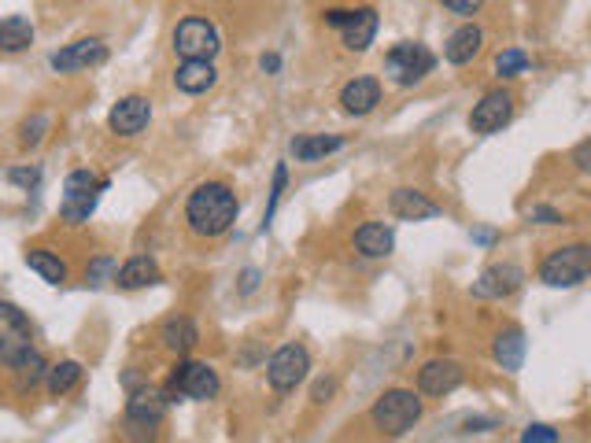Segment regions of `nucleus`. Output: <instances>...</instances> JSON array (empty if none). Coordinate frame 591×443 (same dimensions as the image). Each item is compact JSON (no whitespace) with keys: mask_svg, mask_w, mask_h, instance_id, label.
Here are the masks:
<instances>
[{"mask_svg":"<svg viewBox=\"0 0 591 443\" xmlns=\"http://www.w3.org/2000/svg\"><path fill=\"white\" fill-rule=\"evenodd\" d=\"M237 215H241V204L226 181H204L185 200V222L196 237H222L237 222Z\"/></svg>","mask_w":591,"mask_h":443,"instance_id":"obj_1","label":"nucleus"},{"mask_svg":"<svg viewBox=\"0 0 591 443\" xmlns=\"http://www.w3.org/2000/svg\"><path fill=\"white\" fill-rule=\"evenodd\" d=\"M108 192V181L97 178L93 170H71L63 181V200H60V218L67 226H85L89 215L97 211L100 196Z\"/></svg>","mask_w":591,"mask_h":443,"instance_id":"obj_2","label":"nucleus"},{"mask_svg":"<svg viewBox=\"0 0 591 443\" xmlns=\"http://www.w3.org/2000/svg\"><path fill=\"white\" fill-rule=\"evenodd\" d=\"M425 414V403L418 392H407V388H392L385 396L377 399L374 410H370V418L374 425L385 436H403V432H411Z\"/></svg>","mask_w":591,"mask_h":443,"instance_id":"obj_3","label":"nucleus"},{"mask_svg":"<svg viewBox=\"0 0 591 443\" xmlns=\"http://www.w3.org/2000/svg\"><path fill=\"white\" fill-rule=\"evenodd\" d=\"M591 277V244H569L555 248L540 263V281L547 288H573Z\"/></svg>","mask_w":591,"mask_h":443,"instance_id":"obj_4","label":"nucleus"},{"mask_svg":"<svg viewBox=\"0 0 591 443\" xmlns=\"http://www.w3.org/2000/svg\"><path fill=\"white\" fill-rule=\"evenodd\" d=\"M34 351V329L15 303L0 300V366L15 370Z\"/></svg>","mask_w":591,"mask_h":443,"instance_id":"obj_5","label":"nucleus"},{"mask_svg":"<svg viewBox=\"0 0 591 443\" xmlns=\"http://www.w3.org/2000/svg\"><path fill=\"white\" fill-rule=\"evenodd\" d=\"M433 67H436V56L422 41H399V45L388 48L385 56V74L396 85H403V89L418 85L425 74H433Z\"/></svg>","mask_w":591,"mask_h":443,"instance_id":"obj_6","label":"nucleus"},{"mask_svg":"<svg viewBox=\"0 0 591 443\" xmlns=\"http://www.w3.org/2000/svg\"><path fill=\"white\" fill-rule=\"evenodd\" d=\"M218 48H222V37L204 15H189L174 26V52L181 60H215Z\"/></svg>","mask_w":591,"mask_h":443,"instance_id":"obj_7","label":"nucleus"},{"mask_svg":"<svg viewBox=\"0 0 591 443\" xmlns=\"http://www.w3.org/2000/svg\"><path fill=\"white\" fill-rule=\"evenodd\" d=\"M218 392H222V381H218L215 366H207V362H178V366L170 370L167 399L181 396V399L204 403V399H215Z\"/></svg>","mask_w":591,"mask_h":443,"instance_id":"obj_8","label":"nucleus"},{"mask_svg":"<svg viewBox=\"0 0 591 443\" xmlns=\"http://www.w3.org/2000/svg\"><path fill=\"white\" fill-rule=\"evenodd\" d=\"M307 370H311V355L303 344H285L266 362V377H270L274 392H296L307 381Z\"/></svg>","mask_w":591,"mask_h":443,"instance_id":"obj_9","label":"nucleus"},{"mask_svg":"<svg viewBox=\"0 0 591 443\" xmlns=\"http://www.w3.org/2000/svg\"><path fill=\"white\" fill-rule=\"evenodd\" d=\"M326 23L337 26L348 52H366L377 37V12L374 8H355V12L333 8V12H326Z\"/></svg>","mask_w":591,"mask_h":443,"instance_id":"obj_10","label":"nucleus"},{"mask_svg":"<svg viewBox=\"0 0 591 443\" xmlns=\"http://www.w3.org/2000/svg\"><path fill=\"white\" fill-rule=\"evenodd\" d=\"M510 119H514V96H510L507 89H492V93L481 96V104H473L470 130L488 137V133L503 130Z\"/></svg>","mask_w":591,"mask_h":443,"instance_id":"obj_11","label":"nucleus"},{"mask_svg":"<svg viewBox=\"0 0 591 443\" xmlns=\"http://www.w3.org/2000/svg\"><path fill=\"white\" fill-rule=\"evenodd\" d=\"M167 392H159V388H133L130 399H126V421H130L133 429H156L159 421L167 418Z\"/></svg>","mask_w":591,"mask_h":443,"instance_id":"obj_12","label":"nucleus"},{"mask_svg":"<svg viewBox=\"0 0 591 443\" xmlns=\"http://www.w3.org/2000/svg\"><path fill=\"white\" fill-rule=\"evenodd\" d=\"M108 60V45L100 41V37H82V41H74V45L60 48V52H52V71L60 74H74V71H89V67H97V63Z\"/></svg>","mask_w":591,"mask_h":443,"instance_id":"obj_13","label":"nucleus"},{"mask_svg":"<svg viewBox=\"0 0 591 443\" xmlns=\"http://www.w3.org/2000/svg\"><path fill=\"white\" fill-rule=\"evenodd\" d=\"M521 285H525V270H521L518 263H495L477 277L473 296H477V300H507Z\"/></svg>","mask_w":591,"mask_h":443,"instance_id":"obj_14","label":"nucleus"},{"mask_svg":"<svg viewBox=\"0 0 591 443\" xmlns=\"http://www.w3.org/2000/svg\"><path fill=\"white\" fill-rule=\"evenodd\" d=\"M462 381H466V370L455 359H433L418 370V392L422 396H451L455 388H462Z\"/></svg>","mask_w":591,"mask_h":443,"instance_id":"obj_15","label":"nucleus"},{"mask_svg":"<svg viewBox=\"0 0 591 443\" xmlns=\"http://www.w3.org/2000/svg\"><path fill=\"white\" fill-rule=\"evenodd\" d=\"M148 122H152V100L148 96H122L108 115L111 133H119V137H137Z\"/></svg>","mask_w":591,"mask_h":443,"instance_id":"obj_16","label":"nucleus"},{"mask_svg":"<svg viewBox=\"0 0 591 443\" xmlns=\"http://www.w3.org/2000/svg\"><path fill=\"white\" fill-rule=\"evenodd\" d=\"M355 252L362 259H388L396 252V233L385 222H366V226L355 229Z\"/></svg>","mask_w":591,"mask_h":443,"instance_id":"obj_17","label":"nucleus"},{"mask_svg":"<svg viewBox=\"0 0 591 443\" xmlns=\"http://www.w3.org/2000/svg\"><path fill=\"white\" fill-rule=\"evenodd\" d=\"M381 104V82L377 78H355L340 89V108L362 119V115H370V111Z\"/></svg>","mask_w":591,"mask_h":443,"instance_id":"obj_18","label":"nucleus"},{"mask_svg":"<svg viewBox=\"0 0 591 443\" xmlns=\"http://www.w3.org/2000/svg\"><path fill=\"white\" fill-rule=\"evenodd\" d=\"M388 211L399 218V222H425V218H436L440 207L433 200H425L418 189H396L388 196Z\"/></svg>","mask_w":591,"mask_h":443,"instance_id":"obj_19","label":"nucleus"},{"mask_svg":"<svg viewBox=\"0 0 591 443\" xmlns=\"http://www.w3.org/2000/svg\"><path fill=\"white\" fill-rule=\"evenodd\" d=\"M215 82H218V71H215V63L211 60H181L178 71H174V85L189 96L207 93Z\"/></svg>","mask_w":591,"mask_h":443,"instance_id":"obj_20","label":"nucleus"},{"mask_svg":"<svg viewBox=\"0 0 591 443\" xmlns=\"http://www.w3.org/2000/svg\"><path fill=\"white\" fill-rule=\"evenodd\" d=\"M484 45V34H481V26H459L455 34L447 37V45H444V60L451 63V67H466V63H473V56L481 52Z\"/></svg>","mask_w":591,"mask_h":443,"instance_id":"obj_21","label":"nucleus"},{"mask_svg":"<svg viewBox=\"0 0 591 443\" xmlns=\"http://www.w3.org/2000/svg\"><path fill=\"white\" fill-rule=\"evenodd\" d=\"M159 340H163V348L174 351V355H189V351L200 344V329L193 325V318H185V314H174L163 322L159 329Z\"/></svg>","mask_w":591,"mask_h":443,"instance_id":"obj_22","label":"nucleus"},{"mask_svg":"<svg viewBox=\"0 0 591 443\" xmlns=\"http://www.w3.org/2000/svg\"><path fill=\"white\" fill-rule=\"evenodd\" d=\"M525 348H529V344H525V333H521L518 325H510V329H503V333L495 336L492 355L507 373H518L521 362H525Z\"/></svg>","mask_w":591,"mask_h":443,"instance_id":"obj_23","label":"nucleus"},{"mask_svg":"<svg viewBox=\"0 0 591 443\" xmlns=\"http://www.w3.org/2000/svg\"><path fill=\"white\" fill-rule=\"evenodd\" d=\"M115 281H119L126 292H137V288H148L159 281V266L152 255H133V259H126L122 263V270L115 274Z\"/></svg>","mask_w":591,"mask_h":443,"instance_id":"obj_24","label":"nucleus"},{"mask_svg":"<svg viewBox=\"0 0 591 443\" xmlns=\"http://www.w3.org/2000/svg\"><path fill=\"white\" fill-rule=\"evenodd\" d=\"M34 45V23L26 15H4L0 19V52H26Z\"/></svg>","mask_w":591,"mask_h":443,"instance_id":"obj_25","label":"nucleus"},{"mask_svg":"<svg viewBox=\"0 0 591 443\" xmlns=\"http://www.w3.org/2000/svg\"><path fill=\"white\" fill-rule=\"evenodd\" d=\"M344 148V137H326V133H311V137H296L292 141V156L300 163H318V159L333 156Z\"/></svg>","mask_w":591,"mask_h":443,"instance_id":"obj_26","label":"nucleus"},{"mask_svg":"<svg viewBox=\"0 0 591 443\" xmlns=\"http://www.w3.org/2000/svg\"><path fill=\"white\" fill-rule=\"evenodd\" d=\"M26 266H30L41 281H49V285H63V281H67V263H63L56 252H49V248H30V252H26Z\"/></svg>","mask_w":591,"mask_h":443,"instance_id":"obj_27","label":"nucleus"},{"mask_svg":"<svg viewBox=\"0 0 591 443\" xmlns=\"http://www.w3.org/2000/svg\"><path fill=\"white\" fill-rule=\"evenodd\" d=\"M82 362H60V366H49V373H45V384H49L52 396H67V392H74L78 384H82Z\"/></svg>","mask_w":591,"mask_h":443,"instance_id":"obj_28","label":"nucleus"},{"mask_svg":"<svg viewBox=\"0 0 591 443\" xmlns=\"http://www.w3.org/2000/svg\"><path fill=\"white\" fill-rule=\"evenodd\" d=\"M529 71V56L521 52V48H503L499 56H495V74L499 78H518V74Z\"/></svg>","mask_w":591,"mask_h":443,"instance_id":"obj_29","label":"nucleus"},{"mask_svg":"<svg viewBox=\"0 0 591 443\" xmlns=\"http://www.w3.org/2000/svg\"><path fill=\"white\" fill-rule=\"evenodd\" d=\"M45 373H49V366H45V359H41L37 351H30V355H26V359L15 366V377H19V388H23V392H26V388H34V384L41 381Z\"/></svg>","mask_w":591,"mask_h":443,"instance_id":"obj_30","label":"nucleus"},{"mask_svg":"<svg viewBox=\"0 0 591 443\" xmlns=\"http://www.w3.org/2000/svg\"><path fill=\"white\" fill-rule=\"evenodd\" d=\"M49 126H52L49 115H41V111H37V115H30V119L19 126V144H23V148H37V144L45 141Z\"/></svg>","mask_w":591,"mask_h":443,"instance_id":"obj_31","label":"nucleus"},{"mask_svg":"<svg viewBox=\"0 0 591 443\" xmlns=\"http://www.w3.org/2000/svg\"><path fill=\"white\" fill-rule=\"evenodd\" d=\"M285 185H289V167H285V163H278V167H274V189H270V204H266V215H263V229H270V222H274V211H278V204H281V192H285Z\"/></svg>","mask_w":591,"mask_h":443,"instance_id":"obj_32","label":"nucleus"},{"mask_svg":"<svg viewBox=\"0 0 591 443\" xmlns=\"http://www.w3.org/2000/svg\"><path fill=\"white\" fill-rule=\"evenodd\" d=\"M111 274H119V266H115L111 255H100V259H93V263L85 266V281H89V285H104Z\"/></svg>","mask_w":591,"mask_h":443,"instance_id":"obj_33","label":"nucleus"},{"mask_svg":"<svg viewBox=\"0 0 591 443\" xmlns=\"http://www.w3.org/2000/svg\"><path fill=\"white\" fill-rule=\"evenodd\" d=\"M562 440V432L551 429V425H529V429L521 432V443H558Z\"/></svg>","mask_w":591,"mask_h":443,"instance_id":"obj_34","label":"nucleus"},{"mask_svg":"<svg viewBox=\"0 0 591 443\" xmlns=\"http://www.w3.org/2000/svg\"><path fill=\"white\" fill-rule=\"evenodd\" d=\"M8 181H12V185H23V189L30 192V189H37L41 170H37V167H15V170H8Z\"/></svg>","mask_w":591,"mask_h":443,"instance_id":"obj_35","label":"nucleus"},{"mask_svg":"<svg viewBox=\"0 0 591 443\" xmlns=\"http://www.w3.org/2000/svg\"><path fill=\"white\" fill-rule=\"evenodd\" d=\"M529 222H540V226H562V215H558L555 207L540 204V207H532L529 211Z\"/></svg>","mask_w":591,"mask_h":443,"instance_id":"obj_36","label":"nucleus"},{"mask_svg":"<svg viewBox=\"0 0 591 443\" xmlns=\"http://www.w3.org/2000/svg\"><path fill=\"white\" fill-rule=\"evenodd\" d=\"M569 159H573V167H577L580 174H591V137H588V141H580L577 148H573V156H569Z\"/></svg>","mask_w":591,"mask_h":443,"instance_id":"obj_37","label":"nucleus"},{"mask_svg":"<svg viewBox=\"0 0 591 443\" xmlns=\"http://www.w3.org/2000/svg\"><path fill=\"white\" fill-rule=\"evenodd\" d=\"M447 12H455V15H473L477 8H481L484 0H440Z\"/></svg>","mask_w":591,"mask_h":443,"instance_id":"obj_38","label":"nucleus"},{"mask_svg":"<svg viewBox=\"0 0 591 443\" xmlns=\"http://www.w3.org/2000/svg\"><path fill=\"white\" fill-rule=\"evenodd\" d=\"M333 388H337L333 381H318V384H314V403H329Z\"/></svg>","mask_w":591,"mask_h":443,"instance_id":"obj_39","label":"nucleus"},{"mask_svg":"<svg viewBox=\"0 0 591 443\" xmlns=\"http://www.w3.org/2000/svg\"><path fill=\"white\" fill-rule=\"evenodd\" d=\"M259 67H263L266 74H278L281 60H278V56H274V52H270V56H263V60H259Z\"/></svg>","mask_w":591,"mask_h":443,"instance_id":"obj_40","label":"nucleus"},{"mask_svg":"<svg viewBox=\"0 0 591 443\" xmlns=\"http://www.w3.org/2000/svg\"><path fill=\"white\" fill-rule=\"evenodd\" d=\"M473 240H477V244H492L495 233H492V229H477V233H473Z\"/></svg>","mask_w":591,"mask_h":443,"instance_id":"obj_41","label":"nucleus"},{"mask_svg":"<svg viewBox=\"0 0 591 443\" xmlns=\"http://www.w3.org/2000/svg\"><path fill=\"white\" fill-rule=\"evenodd\" d=\"M255 281H259V274H255V270H244V292H252V288H255Z\"/></svg>","mask_w":591,"mask_h":443,"instance_id":"obj_42","label":"nucleus"}]
</instances>
